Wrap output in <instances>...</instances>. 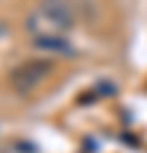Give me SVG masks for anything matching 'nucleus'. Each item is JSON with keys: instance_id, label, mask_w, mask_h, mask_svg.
Wrapping results in <instances>:
<instances>
[{"instance_id": "obj_4", "label": "nucleus", "mask_w": 147, "mask_h": 153, "mask_svg": "<svg viewBox=\"0 0 147 153\" xmlns=\"http://www.w3.org/2000/svg\"><path fill=\"white\" fill-rule=\"evenodd\" d=\"M3 32H5V24H3V22H0V38H3Z\"/></svg>"}, {"instance_id": "obj_3", "label": "nucleus", "mask_w": 147, "mask_h": 153, "mask_svg": "<svg viewBox=\"0 0 147 153\" xmlns=\"http://www.w3.org/2000/svg\"><path fill=\"white\" fill-rule=\"evenodd\" d=\"M32 48L43 51V54H56V56H75V46L62 38V35H35L32 38Z\"/></svg>"}, {"instance_id": "obj_2", "label": "nucleus", "mask_w": 147, "mask_h": 153, "mask_svg": "<svg viewBox=\"0 0 147 153\" xmlns=\"http://www.w3.org/2000/svg\"><path fill=\"white\" fill-rule=\"evenodd\" d=\"M54 73V65L51 62H43V59H29V62H21L16 65L11 73H8V83L13 91L19 94H27L32 89H37L48 75Z\"/></svg>"}, {"instance_id": "obj_1", "label": "nucleus", "mask_w": 147, "mask_h": 153, "mask_svg": "<svg viewBox=\"0 0 147 153\" xmlns=\"http://www.w3.org/2000/svg\"><path fill=\"white\" fill-rule=\"evenodd\" d=\"M24 27L32 35H62L75 27V11L67 0H37L27 13Z\"/></svg>"}]
</instances>
